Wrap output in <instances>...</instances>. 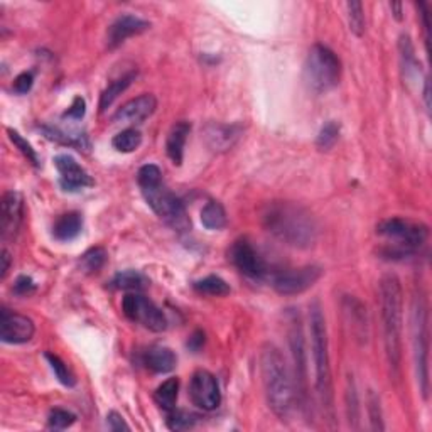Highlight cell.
Returning a JSON list of instances; mask_svg holds the SVG:
<instances>
[{
  "label": "cell",
  "mask_w": 432,
  "mask_h": 432,
  "mask_svg": "<svg viewBox=\"0 0 432 432\" xmlns=\"http://www.w3.org/2000/svg\"><path fill=\"white\" fill-rule=\"evenodd\" d=\"M265 232L294 248H309L318 240V223L304 206L292 201H270L260 210Z\"/></svg>",
  "instance_id": "obj_1"
},
{
  "label": "cell",
  "mask_w": 432,
  "mask_h": 432,
  "mask_svg": "<svg viewBox=\"0 0 432 432\" xmlns=\"http://www.w3.org/2000/svg\"><path fill=\"white\" fill-rule=\"evenodd\" d=\"M260 374L270 411L279 421H289L297 402L296 385L282 353L272 343L264 344L260 351Z\"/></svg>",
  "instance_id": "obj_2"
},
{
  "label": "cell",
  "mask_w": 432,
  "mask_h": 432,
  "mask_svg": "<svg viewBox=\"0 0 432 432\" xmlns=\"http://www.w3.org/2000/svg\"><path fill=\"white\" fill-rule=\"evenodd\" d=\"M380 307L385 355H387L392 375L398 376L402 363L403 292L401 280L395 274H385L380 280Z\"/></svg>",
  "instance_id": "obj_3"
},
{
  "label": "cell",
  "mask_w": 432,
  "mask_h": 432,
  "mask_svg": "<svg viewBox=\"0 0 432 432\" xmlns=\"http://www.w3.org/2000/svg\"><path fill=\"white\" fill-rule=\"evenodd\" d=\"M137 182L142 191V196L150 206V210L164 220L174 232L185 233L191 230V220L186 206L179 197L165 187L163 181V171L159 165L145 164L137 173Z\"/></svg>",
  "instance_id": "obj_4"
},
{
  "label": "cell",
  "mask_w": 432,
  "mask_h": 432,
  "mask_svg": "<svg viewBox=\"0 0 432 432\" xmlns=\"http://www.w3.org/2000/svg\"><path fill=\"white\" fill-rule=\"evenodd\" d=\"M311 324V350L316 370V392H318L321 407H323L324 419L334 427V394H333V375H331L329 361V339L326 319L319 302H312L309 309Z\"/></svg>",
  "instance_id": "obj_5"
},
{
  "label": "cell",
  "mask_w": 432,
  "mask_h": 432,
  "mask_svg": "<svg viewBox=\"0 0 432 432\" xmlns=\"http://www.w3.org/2000/svg\"><path fill=\"white\" fill-rule=\"evenodd\" d=\"M376 235L387 238L389 247L384 254L392 259H402L426 245L429 238V228L424 223L411 222L403 218H389L376 225Z\"/></svg>",
  "instance_id": "obj_6"
},
{
  "label": "cell",
  "mask_w": 432,
  "mask_h": 432,
  "mask_svg": "<svg viewBox=\"0 0 432 432\" xmlns=\"http://www.w3.org/2000/svg\"><path fill=\"white\" fill-rule=\"evenodd\" d=\"M412 344L417 381L422 397H429V316L424 292L413 296L412 302Z\"/></svg>",
  "instance_id": "obj_7"
},
{
  "label": "cell",
  "mask_w": 432,
  "mask_h": 432,
  "mask_svg": "<svg viewBox=\"0 0 432 432\" xmlns=\"http://www.w3.org/2000/svg\"><path fill=\"white\" fill-rule=\"evenodd\" d=\"M341 78V61L328 46L314 44L304 63V81L314 93H328Z\"/></svg>",
  "instance_id": "obj_8"
},
{
  "label": "cell",
  "mask_w": 432,
  "mask_h": 432,
  "mask_svg": "<svg viewBox=\"0 0 432 432\" xmlns=\"http://www.w3.org/2000/svg\"><path fill=\"white\" fill-rule=\"evenodd\" d=\"M122 311L132 323L140 324L142 328L163 333L168 328V318L149 297L139 292H130L123 297Z\"/></svg>",
  "instance_id": "obj_9"
},
{
  "label": "cell",
  "mask_w": 432,
  "mask_h": 432,
  "mask_svg": "<svg viewBox=\"0 0 432 432\" xmlns=\"http://www.w3.org/2000/svg\"><path fill=\"white\" fill-rule=\"evenodd\" d=\"M289 344H291V353L294 360L297 401L301 398L302 408H309V403H307L309 392H307V361H306L304 333H302L301 319H299L297 312H292L291 321H289Z\"/></svg>",
  "instance_id": "obj_10"
},
{
  "label": "cell",
  "mask_w": 432,
  "mask_h": 432,
  "mask_svg": "<svg viewBox=\"0 0 432 432\" xmlns=\"http://www.w3.org/2000/svg\"><path fill=\"white\" fill-rule=\"evenodd\" d=\"M321 277H323V269L318 265H304V267L279 272L272 280V286L282 296H297L316 286Z\"/></svg>",
  "instance_id": "obj_11"
},
{
  "label": "cell",
  "mask_w": 432,
  "mask_h": 432,
  "mask_svg": "<svg viewBox=\"0 0 432 432\" xmlns=\"http://www.w3.org/2000/svg\"><path fill=\"white\" fill-rule=\"evenodd\" d=\"M191 402L205 412L216 411L222 406V389L216 376L208 370H197L190 381Z\"/></svg>",
  "instance_id": "obj_12"
},
{
  "label": "cell",
  "mask_w": 432,
  "mask_h": 432,
  "mask_svg": "<svg viewBox=\"0 0 432 432\" xmlns=\"http://www.w3.org/2000/svg\"><path fill=\"white\" fill-rule=\"evenodd\" d=\"M228 259L243 275L250 279H262L267 275V264L257 248L248 240H237L230 247Z\"/></svg>",
  "instance_id": "obj_13"
},
{
  "label": "cell",
  "mask_w": 432,
  "mask_h": 432,
  "mask_svg": "<svg viewBox=\"0 0 432 432\" xmlns=\"http://www.w3.org/2000/svg\"><path fill=\"white\" fill-rule=\"evenodd\" d=\"M34 321L19 312L2 307L0 311V339L7 344H24L34 338Z\"/></svg>",
  "instance_id": "obj_14"
},
{
  "label": "cell",
  "mask_w": 432,
  "mask_h": 432,
  "mask_svg": "<svg viewBox=\"0 0 432 432\" xmlns=\"http://www.w3.org/2000/svg\"><path fill=\"white\" fill-rule=\"evenodd\" d=\"M54 165H56L58 174H59V185L64 191H80L85 187H91L95 185V181L85 169L78 164L75 158L68 154H59L54 158Z\"/></svg>",
  "instance_id": "obj_15"
},
{
  "label": "cell",
  "mask_w": 432,
  "mask_h": 432,
  "mask_svg": "<svg viewBox=\"0 0 432 432\" xmlns=\"http://www.w3.org/2000/svg\"><path fill=\"white\" fill-rule=\"evenodd\" d=\"M150 29V24L140 17L132 16V14H123L117 17L107 31V44L110 49L118 48V46L125 43L128 38L144 34L145 31Z\"/></svg>",
  "instance_id": "obj_16"
},
{
  "label": "cell",
  "mask_w": 432,
  "mask_h": 432,
  "mask_svg": "<svg viewBox=\"0 0 432 432\" xmlns=\"http://www.w3.org/2000/svg\"><path fill=\"white\" fill-rule=\"evenodd\" d=\"M22 222V197L19 192L9 191L0 205V233L2 240H11L17 235Z\"/></svg>",
  "instance_id": "obj_17"
},
{
  "label": "cell",
  "mask_w": 432,
  "mask_h": 432,
  "mask_svg": "<svg viewBox=\"0 0 432 432\" xmlns=\"http://www.w3.org/2000/svg\"><path fill=\"white\" fill-rule=\"evenodd\" d=\"M158 108V100L154 95L145 93L122 105L113 115V122L117 123H142L149 117H153Z\"/></svg>",
  "instance_id": "obj_18"
},
{
  "label": "cell",
  "mask_w": 432,
  "mask_h": 432,
  "mask_svg": "<svg viewBox=\"0 0 432 432\" xmlns=\"http://www.w3.org/2000/svg\"><path fill=\"white\" fill-rule=\"evenodd\" d=\"M206 145L215 153H225L237 144L242 135L240 125H227V123H208L203 132Z\"/></svg>",
  "instance_id": "obj_19"
},
{
  "label": "cell",
  "mask_w": 432,
  "mask_h": 432,
  "mask_svg": "<svg viewBox=\"0 0 432 432\" xmlns=\"http://www.w3.org/2000/svg\"><path fill=\"white\" fill-rule=\"evenodd\" d=\"M142 361H144L147 370L163 375L176 369L178 356L171 348L158 344V346H150L149 350L144 353V360Z\"/></svg>",
  "instance_id": "obj_20"
},
{
  "label": "cell",
  "mask_w": 432,
  "mask_h": 432,
  "mask_svg": "<svg viewBox=\"0 0 432 432\" xmlns=\"http://www.w3.org/2000/svg\"><path fill=\"white\" fill-rule=\"evenodd\" d=\"M190 132H191V123L181 120L174 123L171 132L168 134V140H165V153H168L169 159L173 160L174 165L182 164V159H185V147Z\"/></svg>",
  "instance_id": "obj_21"
},
{
  "label": "cell",
  "mask_w": 432,
  "mask_h": 432,
  "mask_svg": "<svg viewBox=\"0 0 432 432\" xmlns=\"http://www.w3.org/2000/svg\"><path fill=\"white\" fill-rule=\"evenodd\" d=\"M343 304H344V312H346L348 316V321L353 324V333L356 334L358 339L366 341V336H369V319H366L365 306L353 296L344 297Z\"/></svg>",
  "instance_id": "obj_22"
},
{
  "label": "cell",
  "mask_w": 432,
  "mask_h": 432,
  "mask_svg": "<svg viewBox=\"0 0 432 432\" xmlns=\"http://www.w3.org/2000/svg\"><path fill=\"white\" fill-rule=\"evenodd\" d=\"M83 232V216L76 211L64 213L54 222L53 237L58 242H71Z\"/></svg>",
  "instance_id": "obj_23"
},
{
  "label": "cell",
  "mask_w": 432,
  "mask_h": 432,
  "mask_svg": "<svg viewBox=\"0 0 432 432\" xmlns=\"http://www.w3.org/2000/svg\"><path fill=\"white\" fill-rule=\"evenodd\" d=\"M135 76H137V73L132 71V73H127V75L120 76L118 80L110 83L107 88L102 91V95H100V110L105 112V110L112 107V103L115 102V100H117L118 96H120L123 91H125L128 86L132 85V81L135 80Z\"/></svg>",
  "instance_id": "obj_24"
},
{
  "label": "cell",
  "mask_w": 432,
  "mask_h": 432,
  "mask_svg": "<svg viewBox=\"0 0 432 432\" xmlns=\"http://www.w3.org/2000/svg\"><path fill=\"white\" fill-rule=\"evenodd\" d=\"M227 211H225L223 205L218 201H208L201 210V223L206 230H223L227 227Z\"/></svg>",
  "instance_id": "obj_25"
},
{
  "label": "cell",
  "mask_w": 432,
  "mask_h": 432,
  "mask_svg": "<svg viewBox=\"0 0 432 432\" xmlns=\"http://www.w3.org/2000/svg\"><path fill=\"white\" fill-rule=\"evenodd\" d=\"M179 395V380L178 379H168L159 385L158 390L154 392V401L163 411L169 412L176 408Z\"/></svg>",
  "instance_id": "obj_26"
},
{
  "label": "cell",
  "mask_w": 432,
  "mask_h": 432,
  "mask_svg": "<svg viewBox=\"0 0 432 432\" xmlns=\"http://www.w3.org/2000/svg\"><path fill=\"white\" fill-rule=\"evenodd\" d=\"M192 289H195L197 294H203V296L210 297L228 296L230 291H232L227 280L218 277V275H208V277L196 280V282L192 284Z\"/></svg>",
  "instance_id": "obj_27"
},
{
  "label": "cell",
  "mask_w": 432,
  "mask_h": 432,
  "mask_svg": "<svg viewBox=\"0 0 432 432\" xmlns=\"http://www.w3.org/2000/svg\"><path fill=\"white\" fill-rule=\"evenodd\" d=\"M147 286V279L137 270H123L118 272L110 282V287L118 289V291H132L139 292Z\"/></svg>",
  "instance_id": "obj_28"
},
{
  "label": "cell",
  "mask_w": 432,
  "mask_h": 432,
  "mask_svg": "<svg viewBox=\"0 0 432 432\" xmlns=\"http://www.w3.org/2000/svg\"><path fill=\"white\" fill-rule=\"evenodd\" d=\"M142 144V134L135 128H125V130L118 132L117 135L113 137L112 145L115 150L122 154H130L137 150Z\"/></svg>",
  "instance_id": "obj_29"
},
{
  "label": "cell",
  "mask_w": 432,
  "mask_h": 432,
  "mask_svg": "<svg viewBox=\"0 0 432 432\" xmlns=\"http://www.w3.org/2000/svg\"><path fill=\"white\" fill-rule=\"evenodd\" d=\"M44 358H46V360H48L49 366H51L53 374L58 379L59 384L64 385V387H68V389L75 387V385H76V376L70 370V366H68L66 363H64L61 360V358H59L58 355H54V353H46Z\"/></svg>",
  "instance_id": "obj_30"
},
{
  "label": "cell",
  "mask_w": 432,
  "mask_h": 432,
  "mask_svg": "<svg viewBox=\"0 0 432 432\" xmlns=\"http://www.w3.org/2000/svg\"><path fill=\"white\" fill-rule=\"evenodd\" d=\"M107 250L102 247H93L86 250L80 259V267L86 274H96L107 264Z\"/></svg>",
  "instance_id": "obj_31"
},
{
  "label": "cell",
  "mask_w": 432,
  "mask_h": 432,
  "mask_svg": "<svg viewBox=\"0 0 432 432\" xmlns=\"http://www.w3.org/2000/svg\"><path fill=\"white\" fill-rule=\"evenodd\" d=\"M41 130L44 132V135L48 137L49 140L58 142V144L76 147V149H80V150L85 149V147H88V142H86V139L83 135H70V134H66V132L59 130V128H56V127H48V125L41 127Z\"/></svg>",
  "instance_id": "obj_32"
},
{
  "label": "cell",
  "mask_w": 432,
  "mask_h": 432,
  "mask_svg": "<svg viewBox=\"0 0 432 432\" xmlns=\"http://www.w3.org/2000/svg\"><path fill=\"white\" fill-rule=\"evenodd\" d=\"M339 134H341V125H339L336 120L326 122L324 125L321 127L318 139H316V145H318L321 150H331L339 140Z\"/></svg>",
  "instance_id": "obj_33"
},
{
  "label": "cell",
  "mask_w": 432,
  "mask_h": 432,
  "mask_svg": "<svg viewBox=\"0 0 432 432\" xmlns=\"http://www.w3.org/2000/svg\"><path fill=\"white\" fill-rule=\"evenodd\" d=\"M165 424L171 431H187L196 424V416H192L187 411H181V408H173L168 412V419Z\"/></svg>",
  "instance_id": "obj_34"
},
{
  "label": "cell",
  "mask_w": 432,
  "mask_h": 432,
  "mask_svg": "<svg viewBox=\"0 0 432 432\" xmlns=\"http://www.w3.org/2000/svg\"><path fill=\"white\" fill-rule=\"evenodd\" d=\"M348 22H350V29L358 38H361L365 34L366 22H365V14H363V4L361 2H348Z\"/></svg>",
  "instance_id": "obj_35"
},
{
  "label": "cell",
  "mask_w": 432,
  "mask_h": 432,
  "mask_svg": "<svg viewBox=\"0 0 432 432\" xmlns=\"http://www.w3.org/2000/svg\"><path fill=\"white\" fill-rule=\"evenodd\" d=\"M346 413H348V422L353 429H358V421H360V406H358V394L355 381L353 376L348 379V387H346Z\"/></svg>",
  "instance_id": "obj_36"
},
{
  "label": "cell",
  "mask_w": 432,
  "mask_h": 432,
  "mask_svg": "<svg viewBox=\"0 0 432 432\" xmlns=\"http://www.w3.org/2000/svg\"><path fill=\"white\" fill-rule=\"evenodd\" d=\"M76 422V416L66 408H53L48 416V427L53 431H64Z\"/></svg>",
  "instance_id": "obj_37"
},
{
  "label": "cell",
  "mask_w": 432,
  "mask_h": 432,
  "mask_svg": "<svg viewBox=\"0 0 432 432\" xmlns=\"http://www.w3.org/2000/svg\"><path fill=\"white\" fill-rule=\"evenodd\" d=\"M7 134H9V139L12 140V144L19 149V153L24 155V158L29 160L34 168H39V158H38V154H36V150L32 149V145L29 144V142H27L24 137L19 134V132L14 130V128H7Z\"/></svg>",
  "instance_id": "obj_38"
},
{
  "label": "cell",
  "mask_w": 432,
  "mask_h": 432,
  "mask_svg": "<svg viewBox=\"0 0 432 432\" xmlns=\"http://www.w3.org/2000/svg\"><path fill=\"white\" fill-rule=\"evenodd\" d=\"M398 48H401V58H402L403 70H406V76H411L412 71H417V59L416 54H413V46L411 43V38H408V36H402Z\"/></svg>",
  "instance_id": "obj_39"
},
{
  "label": "cell",
  "mask_w": 432,
  "mask_h": 432,
  "mask_svg": "<svg viewBox=\"0 0 432 432\" xmlns=\"http://www.w3.org/2000/svg\"><path fill=\"white\" fill-rule=\"evenodd\" d=\"M369 417H370V422H371V429H374V431H384L385 429L380 397L374 392H370V395H369Z\"/></svg>",
  "instance_id": "obj_40"
},
{
  "label": "cell",
  "mask_w": 432,
  "mask_h": 432,
  "mask_svg": "<svg viewBox=\"0 0 432 432\" xmlns=\"http://www.w3.org/2000/svg\"><path fill=\"white\" fill-rule=\"evenodd\" d=\"M32 85H34V71H24V73H21L16 80H14L12 88L16 93L26 95L27 91H31Z\"/></svg>",
  "instance_id": "obj_41"
},
{
  "label": "cell",
  "mask_w": 432,
  "mask_h": 432,
  "mask_svg": "<svg viewBox=\"0 0 432 432\" xmlns=\"http://www.w3.org/2000/svg\"><path fill=\"white\" fill-rule=\"evenodd\" d=\"M14 292L22 297L31 296L32 292H36V282L31 277H27V275H21V277H17L16 282H14Z\"/></svg>",
  "instance_id": "obj_42"
},
{
  "label": "cell",
  "mask_w": 432,
  "mask_h": 432,
  "mask_svg": "<svg viewBox=\"0 0 432 432\" xmlns=\"http://www.w3.org/2000/svg\"><path fill=\"white\" fill-rule=\"evenodd\" d=\"M85 113H86L85 98H81V96H76V98L73 100L71 107L66 110V113H64V117L71 118V120H81V118L85 117Z\"/></svg>",
  "instance_id": "obj_43"
},
{
  "label": "cell",
  "mask_w": 432,
  "mask_h": 432,
  "mask_svg": "<svg viewBox=\"0 0 432 432\" xmlns=\"http://www.w3.org/2000/svg\"><path fill=\"white\" fill-rule=\"evenodd\" d=\"M107 426L110 431L113 432H120V431H130V426L127 424L125 421H123V417L118 412L112 411L107 416Z\"/></svg>",
  "instance_id": "obj_44"
},
{
  "label": "cell",
  "mask_w": 432,
  "mask_h": 432,
  "mask_svg": "<svg viewBox=\"0 0 432 432\" xmlns=\"http://www.w3.org/2000/svg\"><path fill=\"white\" fill-rule=\"evenodd\" d=\"M205 344V333L203 331H195L192 333V336L190 338V341H187V348H190L191 351H200V348Z\"/></svg>",
  "instance_id": "obj_45"
},
{
  "label": "cell",
  "mask_w": 432,
  "mask_h": 432,
  "mask_svg": "<svg viewBox=\"0 0 432 432\" xmlns=\"http://www.w3.org/2000/svg\"><path fill=\"white\" fill-rule=\"evenodd\" d=\"M0 260H2V272H0V277L6 279V275L9 272V269H11V254H9L7 250H2V257H0Z\"/></svg>",
  "instance_id": "obj_46"
},
{
  "label": "cell",
  "mask_w": 432,
  "mask_h": 432,
  "mask_svg": "<svg viewBox=\"0 0 432 432\" xmlns=\"http://www.w3.org/2000/svg\"><path fill=\"white\" fill-rule=\"evenodd\" d=\"M424 102H426V108L431 110V90H429V80H424Z\"/></svg>",
  "instance_id": "obj_47"
},
{
  "label": "cell",
  "mask_w": 432,
  "mask_h": 432,
  "mask_svg": "<svg viewBox=\"0 0 432 432\" xmlns=\"http://www.w3.org/2000/svg\"><path fill=\"white\" fill-rule=\"evenodd\" d=\"M390 9H392L394 11V17L397 21H402L403 19V16H402V4H390Z\"/></svg>",
  "instance_id": "obj_48"
}]
</instances>
